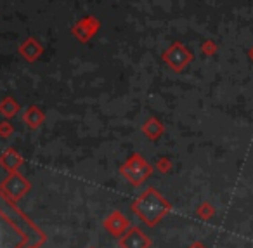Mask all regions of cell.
<instances>
[{
    "mask_svg": "<svg viewBox=\"0 0 253 248\" xmlns=\"http://www.w3.org/2000/svg\"><path fill=\"white\" fill-rule=\"evenodd\" d=\"M45 233L0 193V248H40Z\"/></svg>",
    "mask_w": 253,
    "mask_h": 248,
    "instance_id": "6da1fadb",
    "label": "cell"
},
{
    "mask_svg": "<svg viewBox=\"0 0 253 248\" xmlns=\"http://www.w3.org/2000/svg\"><path fill=\"white\" fill-rule=\"evenodd\" d=\"M250 57H252V59H253V49L250 50Z\"/></svg>",
    "mask_w": 253,
    "mask_h": 248,
    "instance_id": "7a4b0ae2",
    "label": "cell"
}]
</instances>
